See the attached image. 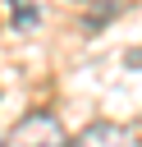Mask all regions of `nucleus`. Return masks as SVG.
I'll use <instances>...</instances> for the list:
<instances>
[{
  "mask_svg": "<svg viewBox=\"0 0 142 147\" xmlns=\"http://www.w3.org/2000/svg\"><path fill=\"white\" fill-rule=\"evenodd\" d=\"M0 147H69V138H64V129L50 110H27L14 124V133L0 138Z\"/></svg>",
  "mask_w": 142,
  "mask_h": 147,
  "instance_id": "f257e3e1",
  "label": "nucleus"
},
{
  "mask_svg": "<svg viewBox=\"0 0 142 147\" xmlns=\"http://www.w3.org/2000/svg\"><path fill=\"white\" fill-rule=\"evenodd\" d=\"M69 147H133V138H128V129H119V124H110V119H96V124H87Z\"/></svg>",
  "mask_w": 142,
  "mask_h": 147,
  "instance_id": "f03ea898",
  "label": "nucleus"
},
{
  "mask_svg": "<svg viewBox=\"0 0 142 147\" xmlns=\"http://www.w3.org/2000/svg\"><path fill=\"white\" fill-rule=\"evenodd\" d=\"M5 14H9V23H14L18 32H27V28H37V18H41V0H9Z\"/></svg>",
  "mask_w": 142,
  "mask_h": 147,
  "instance_id": "7ed1b4c3",
  "label": "nucleus"
}]
</instances>
